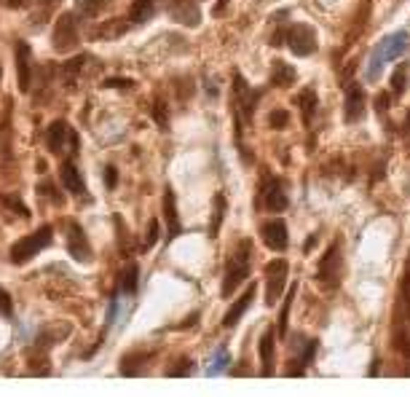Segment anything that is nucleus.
Returning a JSON list of instances; mask_svg holds the SVG:
<instances>
[{
	"label": "nucleus",
	"instance_id": "obj_1",
	"mask_svg": "<svg viewBox=\"0 0 410 397\" xmlns=\"http://www.w3.org/2000/svg\"><path fill=\"white\" fill-rule=\"evenodd\" d=\"M405 49H408V32H405V30H397V32L386 35V38L375 46L370 62H368V81L381 78V70H384L386 62H394Z\"/></svg>",
	"mask_w": 410,
	"mask_h": 397
},
{
	"label": "nucleus",
	"instance_id": "obj_2",
	"mask_svg": "<svg viewBox=\"0 0 410 397\" xmlns=\"http://www.w3.org/2000/svg\"><path fill=\"white\" fill-rule=\"evenodd\" d=\"M54 239V231L52 225H40L38 231H32V234H27L25 239H19L16 244L11 247V261L16 266L27 263V261H32L35 255H38L43 247H49Z\"/></svg>",
	"mask_w": 410,
	"mask_h": 397
},
{
	"label": "nucleus",
	"instance_id": "obj_3",
	"mask_svg": "<svg viewBox=\"0 0 410 397\" xmlns=\"http://www.w3.org/2000/svg\"><path fill=\"white\" fill-rule=\"evenodd\" d=\"M247 274H250V244L244 242L241 252L236 250V255L228 261V268H225V282H223L225 298H231L236 292V288L247 279Z\"/></svg>",
	"mask_w": 410,
	"mask_h": 397
},
{
	"label": "nucleus",
	"instance_id": "obj_4",
	"mask_svg": "<svg viewBox=\"0 0 410 397\" xmlns=\"http://www.w3.org/2000/svg\"><path fill=\"white\" fill-rule=\"evenodd\" d=\"M287 274H290V263L284 258H277L265 266V304L274 306L282 298V290L287 285Z\"/></svg>",
	"mask_w": 410,
	"mask_h": 397
},
{
	"label": "nucleus",
	"instance_id": "obj_5",
	"mask_svg": "<svg viewBox=\"0 0 410 397\" xmlns=\"http://www.w3.org/2000/svg\"><path fill=\"white\" fill-rule=\"evenodd\" d=\"M52 40H54V52H59V54L76 49V46H78V19H76L73 13H62V16L56 19Z\"/></svg>",
	"mask_w": 410,
	"mask_h": 397
},
{
	"label": "nucleus",
	"instance_id": "obj_6",
	"mask_svg": "<svg viewBox=\"0 0 410 397\" xmlns=\"http://www.w3.org/2000/svg\"><path fill=\"white\" fill-rule=\"evenodd\" d=\"M284 40H287V46H290V52L295 57H311V54L317 52V32L308 25L290 27V32L284 35Z\"/></svg>",
	"mask_w": 410,
	"mask_h": 397
},
{
	"label": "nucleus",
	"instance_id": "obj_7",
	"mask_svg": "<svg viewBox=\"0 0 410 397\" xmlns=\"http://www.w3.org/2000/svg\"><path fill=\"white\" fill-rule=\"evenodd\" d=\"M65 231H67V252H70L78 263H89V261H92V244H89V239L83 234V228H80L76 220H70Z\"/></svg>",
	"mask_w": 410,
	"mask_h": 397
},
{
	"label": "nucleus",
	"instance_id": "obj_8",
	"mask_svg": "<svg viewBox=\"0 0 410 397\" xmlns=\"http://www.w3.org/2000/svg\"><path fill=\"white\" fill-rule=\"evenodd\" d=\"M263 242L271 247L274 252H284L287 244H290V234H287V223L284 220H268L263 225Z\"/></svg>",
	"mask_w": 410,
	"mask_h": 397
},
{
	"label": "nucleus",
	"instance_id": "obj_9",
	"mask_svg": "<svg viewBox=\"0 0 410 397\" xmlns=\"http://www.w3.org/2000/svg\"><path fill=\"white\" fill-rule=\"evenodd\" d=\"M338 277H341V255H338V244H332L330 252L322 258V263H319V279L325 282V285H330L335 288L338 285Z\"/></svg>",
	"mask_w": 410,
	"mask_h": 397
},
{
	"label": "nucleus",
	"instance_id": "obj_10",
	"mask_svg": "<svg viewBox=\"0 0 410 397\" xmlns=\"http://www.w3.org/2000/svg\"><path fill=\"white\" fill-rule=\"evenodd\" d=\"M16 78H19V92H30L32 73H30V46L25 40L16 43Z\"/></svg>",
	"mask_w": 410,
	"mask_h": 397
},
{
	"label": "nucleus",
	"instance_id": "obj_11",
	"mask_svg": "<svg viewBox=\"0 0 410 397\" xmlns=\"http://www.w3.org/2000/svg\"><path fill=\"white\" fill-rule=\"evenodd\" d=\"M287 204H290V198L284 194V188L279 180H268V186L263 188V207L271 212H282L287 210Z\"/></svg>",
	"mask_w": 410,
	"mask_h": 397
},
{
	"label": "nucleus",
	"instance_id": "obj_12",
	"mask_svg": "<svg viewBox=\"0 0 410 397\" xmlns=\"http://www.w3.org/2000/svg\"><path fill=\"white\" fill-rule=\"evenodd\" d=\"M234 92H236L239 110L244 113V119H252V110H255V102H258V92H252L241 76H234Z\"/></svg>",
	"mask_w": 410,
	"mask_h": 397
},
{
	"label": "nucleus",
	"instance_id": "obj_13",
	"mask_svg": "<svg viewBox=\"0 0 410 397\" xmlns=\"http://www.w3.org/2000/svg\"><path fill=\"white\" fill-rule=\"evenodd\" d=\"M365 113V94L359 89L357 83H351L349 86V94H346V105H344V119L349 124H354L359 121V116Z\"/></svg>",
	"mask_w": 410,
	"mask_h": 397
},
{
	"label": "nucleus",
	"instance_id": "obj_14",
	"mask_svg": "<svg viewBox=\"0 0 410 397\" xmlns=\"http://www.w3.org/2000/svg\"><path fill=\"white\" fill-rule=\"evenodd\" d=\"M172 16H174V22L188 25V27H196L201 22V11L193 0H180V3H174Z\"/></svg>",
	"mask_w": 410,
	"mask_h": 397
},
{
	"label": "nucleus",
	"instance_id": "obj_15",
	"mask_svg": "<svg viewBox=\"0 0 410 397\" xmlns=\"http://www.w3.org/2000/svg\"><path fill=\"white\" fill-rule=\"evenodd\" d=\"M255 292H258V288H255V285H250V288L244 290V295L239 298L236 304H234V306H231V309H228V312H225V319H223V325H225V328H236V322H239V319H241V314H244V312L250 309L252 298H255Z\"/></svg>",
	"mask_w": 410,
	"mask_h": 397
},
{
	"label": "nucleus",
	"instance_id": "obj_16",
	"mask_svg": "<svg viewBox=\"0 0 410 397\" xmlns=\"http://www.w3.org/2000/svg\"><path fill=\"white\" fill-rule=\"evenodd\" d=\"M62 183H65L67 194H73V196H83V191H86L83 177H80V172L76 170L73 161H65V164H62Z\"/></svg>",
	"mask_w": 410,
	"mask_h": 397
},
{
	"label": "nucleus",
	"instance_id": "obj_17",
	"mask_svg": "<svg viewBox=\"0 0 410 397\" xmlns=\"http://www.w3.org/2000/svg\"><path fill=\"white\" fill-rule=\"evenodd\" d=\"M67 134H70V129H67L65 121H54L52 126L46 129V148H49L52 153H59L67 143Z\"/></svg>",
	"mask_w": 410,
	"mask_h": 397
},
{
	"label": "nucleus",
	"instance_id": "obj_18",
	"mask_svg": "<svg viewBox=\"0 0 410 397\" xmlns=\"http://www.w3.org/2000/svg\"><path fill=\"white\" fill-rule=\"evenodd\" d=\"M274 331H265L260 344H258V352H260V362H263V376H271L274 373Z\"/></svg>",
	"mask_w": 410,
	"mask_h": 397
},
{
	"label": "nucleus",
	"instance_id": "obj_19",
	"mask_svg": "<svg viewBox=\"0 0 410 397\" xmlns=\"http://www.w3.org/2000/svg\"><path fill=\"white\" fill-rule=\"evenodd\" d=\"M164 218L169 223V239L180 237V218H177V204H174L172 188H167V194H164Z\"/></svg>",
	"mask_w": 410,
	"mask_h": 397
},
{
	"label": "nucleus",
	"instance_id": "obj_20",
	"mask_svg": "<svg viewBox=\"0 0 410 397\" xmlns=\"http://www.w3.org/2000/svg\"><path fill=\"white\" fill-rule=\"evenodd\" d=\"M295 78H298V73H295V67L287 65V62H274V67H271V83L274 86H292L295 83Z\"/></svg>",
	"mask_w": 410,
	"mask_h": 397
},
{
	"label": "nucleus",
	"instance_id": "obj_21",
	"mask_svg": "<svg viewBox=\"0 0 410 397\" xmlns=\"http://www.w3.org/2000/svg\"><path fill=\"white\" fill-rule=\"evenodd\" d=\"M298 105H301V113H303V121L308 124V121L314 119V113H317V94H314V89H306L301 97H298Z\"/></svg>",
	"mask_w": 410,
	"mask_h": 397
},
{
	"label": "nucleus",
	"instance_id": "obj_22",
	"mask_svg": "<svg viewBox=\"0 0 410 397\" xmlns=\"http://www.w3.org/2000/svg\"><path fill=\"white\" fill-rule=\"evenodd\" d=\"M223 215H225V196H223V194H217V196H215V207H212L210 237H217V231H220V223H223Z\"/></svg>",
	"mask_w": 410,
	"mask_h": 397
},
{
	"label": "nucleus",
	"instance_id": "obj_23",
	"mask_svg": "<svg viewBox=\"0 0 410 397\" xmlns=\"http://www.w3.org/2000/svg\"><path fill=\"white\" fill-rule=\"evenodd\" d=\"M76 8H78L83 16L94 19V16H100V13L107 8V0H76Z\"/></svg>",
	"mask_w": 410,
	"mask_h": 397
},
{
	"label": "nucleus",
	"instance_id": "obj_24",
	"mask_svg": "<svg viewBox=\"0 0 410 397\" xmlns=\"http://www.w3.org/2000/svg\"><path fill=\"white\" fill-rule=\"evenodd\" d=\"M150 13H153V0H134L129 19H132V22H145Z\"/></svg>",
	"mask_w": 410,
	"mask_h": 397
},
{
	"label": "nucleus",
	"instance_id": "obj_25",
	"mask_svg": "<svg viewBox=\"0 0 410 397\" xmlns=\"http://www.w3.org/2000/svg\"><path fill=\"white\" fill-rule=\"evenodd\" d=\"M137 274H140V268H137V263L126 266V271L121 274V290L129 292V295H132V292L137 290Z\"/></svg>",
	"mask_w": 410,
	"mask_h": 397
},
{
	"label": "nucleus",
	"instance_id": "obj_26",
	"mask_svg": "<svg viewBox=\"0 0 410 397\" xmlns=\"http://www.w3.org/2000/svg\"><path fill=\"white\" fill-rule=\"evenodd\" d=\"M228 362H231V357H228V349H225V346H220V352H217V355L212 357V365L207 368V376H215V373H223Z\"/></svg>",
	"mask_w": 410,
	"mask_h": 397
},
{
	"label": "nucleus",
	"instance_id": "obj_27",
	"mask_svg": "<svg viewBox=\"0 0 410 397\" xmlns=\"http://www.w3.org/2000/svg\"><path fill=\"white\" fill-rule=\"evenodd\" d=\"M292 298H295V288H292V290L284 295V309H282V314H279V333H282V336L287 333V317H290Z\"/></svg>",
	"mask_w": 410,
	"mask_h": 397
},
{
	"label": "nucleus",
	"instance_id": "obj_28",
	"mask_svg": "<svg viewBox=\"0 0 410 397\" xmlns=\"http://www.w3.org/2000/svg\"><path fill=\"white\" fill-rule=\"evenodd\" d=\"M150 116H153V119L159 121L161 129H167V124H169V119H167V105H164L161 100H156V102L150 105Z\"/></svg>",
	"mask_w": 410,
	"mask_h": 397
},
{
	"label": "nucleus",
	"instance_id": "obj_29",
	"mask_svg": "<svg viewBox=\"0 0 410 397\" xmlns=\"http://www.w3.org/2000/svg\"><path fill=\"white\" fill-rule=\"evenodd\" d=\"M0 204L11 207V210L16 212V215H19V218H30V210H27L25 204H22V201H19L16 196H3V198H0Z\"/></svg>",
	"mask_w": 410,
	"mask_h": 397
},
{
	"label": "nucleus",
	"instance_id": "obj_30",
	"mask_svg": "<svg viewBox=\"0 0 410 397\" xmlns=\"http://www.w3.org/2000/svg\"><path fill=\"white\" fill-rule=\"evenodd\" d=\"M287 121H290L287 110H271V116H268V124H271L274 129H284V126H287Z\"/></svg>",
	"mask_w": 410,
	"mask_h": 397
},
{
	"label": "nucleus",
	"instance_id": "obj_31",
	"mask_svg": "<svg viewBox=\"0 0 410 397\" xmlns=\"http://www.w3.org/2000/svg\"><path fill=\"white\" fill-rule=\"evenodd\" d=\"M405 65H399L397 70H394V76H392V89H394V94H402L405 92Z\"/></svg>",
	"mask_w": 410,
	"mask_h": 397
},
{
	"label": "nucleus",
	"instance_id": "obj_32",
	"mask_svg": "<svg viewBox=\"0 0 410 397\" xmlns=\"http://www.w3.org/2000/svg\"><path fill=\"white\" fill-rule=\"evenodd\" d=\"M38 191H40V196H49L54 204H59V201H62V196L56 194V188H54L52 180H43V183H38Z\"/></svg>",
	"mask_w": 410,
	"mask_h": 397
},
{
	"label": "nucleus",
	"instance_id": "obj_33",
	"mask_svg": "<svg viewBox=\"0 0 410 397\" xmlns=\"http://www.w3.org/2000/svg\"><path fill=\"white\" fill-rule=\"evenodd\" d=\"M123 30H126V25H116V27L102 25L100 30H97V38H113V35H121Z\"/></svg>",
	"mask_w": 410,
	"mask_h": 397
},
{
	"label": "nucleus",
	"instance_id": "obj_34",
	"mask_svg": "<svg viewBox=\"0 0 410 397\" xmlns=\"http://www.w3.org/2000/svg\"><path fill=\"white\" fill-rule=\"evenodd\" d=\"M0 314H6V317H11L13 314V304H11V295L0 288Z\"/></svg>",
	"mask_w": 410,
	"mask_h": 397
},
{
	"label": "nucleus",
	"instance_id": "obj_35",
	"mask_svg": "<svg viewBox=\"0 0 410 397\" xmlns=\"http://www.w3.org/2000/svg\"><path fill=\"white\" fill-rule=\"evenodd\" d=\"M102 86H107V89H132L134 81L132 78H107Z\"/></svg>",
	"mask_w": 410,
	"mask_h": 397
},
{
	"label": "nucleus",
	"instance_id": "obj_36",
	"mask_svg": "<svg viewBox=\"0 0 410 397\" xmlns=\"http://www.w3.org/2000/svg\"><path fill=\"white\" fill-rule=\"evenodd\" d=\"M159 242V223L156 220H150L147 223V237H145V247H153Z\"/></svg>",
	"mask_w": 410,
	"mask_h": 397
},
{
	"label": "nucleus",
	"instance_id": "obj_37",
	"mask_svg": "<svg viewBox=\"0 0 410 397\" xmlns=\"http://www.w3.org/2000/svg\"><path fill=\"white\" fill-rule=\"evenodd\" d=\"M116 183H119V170L116 167H105V186L116 188Z\"/></svg>",
	"mask_w": 410,
	"mask_h": 397
},
{
	"label": "nucleus",
	"instance_id": "obj_38",
	"mask_svg": "<svg viewBox=\"0 0 410 397\" xmlns=\"http://www.w3.org/2000/svg\"><path fill=\"white\" fill-rule=\"evenodd\" d=\"M188 371H191V365H188V360H186V365H180V368H172V371H169V376H186Z\"/></svg>",
	"mask_w": 410,
	"mask_h": 397
},
{
	"label": "nucleus",
	"instance_id": "obj_39",
	"mask_svg": "<svg viewBox=\"0 0 410 397\" xmlns=\"http://www.w3.org/2000/svg\"><path fill=\"white\" fill-rule=\"evenodd\" d=\"M35 0H8V6L11 8H22V6H32Z\"/></svg>",
	"mask_w": 410,
	"mask_h": 397
},
{
	"label": "nucleus",
	"instance_id": "obj_40",
	"mask_svg": "<svg viewBox=\"0 0 410 397\" xmlns=\"http://www.w3.org/2000/svg\"><path fill=\"white\" fill-rule=\"evenodd\" d=\"M386 102H389V94H381V97H378V113H384L386 110Z\"/></svg>",
	"mask_w": 410,
	"mask_h": 397
},
{
	"label": "nucleus",
	"instance_id": "obj_41",
	"mask_svg": "<svg viewBox=\"0 0 410 397\" xmlns=\"http://www.w3.org/2000/svg\"><path fill=\"white\" fill-rule=\"evenodd\" d=\"M225 6H228V0H217V6H215V13H217V11H223Z\"/></svg>",
	"mask_w": 410,
	"mask_h": 397
},
{
	"label": "nucleus",
	"instance_id": "obj_42",
	"mask_svg": "<svg viewBox=\"0 0 410 397\" xmlns=\"http://www.w3.org/2000/svg\"><path fill=\"white\" fill-rule=\"evenodd\" d=\"M40 3H56V0H40Z\"/></svg>",
	"mask_w": 410,
	"mask_h": 397
},
{
	"label": "nucleus",
	"instance_id": "obj_43",
	"mask_svg": "<svg viewBox=\"0 0 410 397\" xmlns=\"http://www.w3.org/2000/svg\"><path fill=\"white\" fill-rule=\"evenodd\" d=\"M0 76H3V70H0Z\"/></svg>",
	"mask_w": 410,
	"mask_h": 397
},
{
	"label": "nucleus",
	"instance_id": "obj_44",
	"mask_svg": "<svg viewBox=\"0 0 410 397\" xmlns=\"http://www.w3.org/2000/svg\"><path fill=\"white\" fill-rule=\"evenodd\" d=\"M0 3H3V0H0ZM6 3H8V0H6Z\"/></svg>",
	"mask_w": 410,
	"mask_h": 397
}]
</instances>
